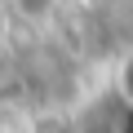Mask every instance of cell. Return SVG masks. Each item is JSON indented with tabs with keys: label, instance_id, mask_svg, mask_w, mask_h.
<instances>
[{
	"label": "cell",
	"instance_id": "1",
	"mask_svg": "<svg viewBox=\"0 0 133 133\" xmlns=\"http://www.w3.org/2000/svg\"><path fill=\"white\" fill-rule=\"evenodd\" d=\"M111 93L124 111H133V44L111 62Z\"/></svg>",
	"mask_w": 133,
	"mask_h": 133
}]
</instances>
